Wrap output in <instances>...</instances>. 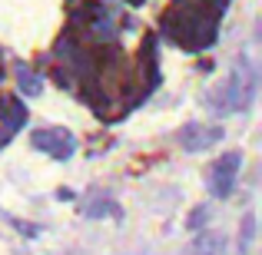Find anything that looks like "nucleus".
Wrapping results in <instances>:
<instances>
[{"label": "nucleus", "instance_id": "10", "mask_svg": "<svg viewBox=\"0 0 262 255\" xmlns=\"http://www.w3.org/2000/svg\"><path fill=\"white\" fill-rule=\"evenodd\" d=\"M116 212H120V209H116V202H93V205L86 209V216L100 219V216H116Z\"/></svg>", "mask_w": 262, "mask_h": 255}, {"label": "nucleus", "instance_id": "1", "mask_svg": "<svg viewBox=\"0 0 262 255\" xmlns=\"http://www.w3.org/2000/svg\"><path fill=\"white\" fill-rule=\"evenodd\" d=\"M216 24L219 13H209V0H176L173 10L163 17V27L173 37V43L186 50H206L209 43H216Z\"/></svg>", "mask_w": 262, "mask_h": 255}, {"label": "nucleus", "instance_id": "9", "mask_svg": "<svg viewBox=\"0 0 262 255\" xmlns=\"http://www.w3.org/2000/svg\"><path fill=\"white\" fill-rule=\"evenodd\" d=\"M252 239H256V216H252V212H249V216H246L243 219V242H239V249H249V245H252Z\"/></svg>", "mask_w": 262, "mask_h": 255}, {"label": "nucleus", "instance_id": "11", "mask_svg": "<svg viewBox=\"0 0 262 255\" xmlns=\"http://www.w3.org/2000/svg\"><path fill=\"white\" fill-rule=\"evenodd\" d=\"M206 219H209V205H203V209H196V212L189 216V229H199Z\"/></svg>", "mask_w": 262, "mask_h": 255}, {"label": "nucleus", "instance_id": "2", "mask_svg": "<svg viewBox=\"0 0 262 255\" xmlns=\"http://www.w3.org/2000/svg\"><path fill=\"white\" fill-rule=\"evenodd\" d=\"M252 100H256V66H252L249 60H243V63L232 70V77L226 80V86H219L206 103L212 106V113L226 116V113H243V109H249Z\"/></svg>", "mask_w": 262, "mask_h": 255}, {"label": "nucleus", "instance_id": "8", "mask_svg": "<svg viewBox=\"0 0 262 255\" xmlns=\"http://www.w3.org/2000/svg\"><path fill=\"white\" fill-rule=\"evenodd\" d=\"M17 83H20V93H24V96H40V93H43L40 77H37V73H30L27 66H20V70H17Z\"/></svg>", "mask_w": 262, "mask_h": 255}, {"label": "nucleus", "instance_id": "5", "mask_svg": "<svg viewBox=\"0 0 262 255\" xmlns=\"http://www.w3.org/2000/svg\"><path fill=\"white\" fill-rule=\"evenodd\" d=\"M223 126H203V123H186L179 129V143H183L186 153H206L223 140Z\"/></svg>", "mask_w": 262, "mask_h": 255}, {"label": "nucleus", "instance_id": "3", "mask_svg": "<svg viewBox=\"0 0 262 255\" xmlns=\"http://www.w3.org/2000/svg\"><path fill=\"white\" fill-rule=\"evenodd\" d=\"M30 143H33V149L53 156V159H70V156L77 153V140H73V133H70V129H60V126L37 129V133L30 136Z\"/></svg>", "mask_w": 262, "mask_h": 255}, {"label": "nucleus", "instance_id": "7", "mask_svg": "<svg viewBox=\"0 0 262 255\" xmlns=\"http://www.w3.org/2000/svg\"><path fill=\"white\" fill-rule=\"evenodd\" d=\"M0 120L7 123V129H20L27 123V106L20 100H7V96H0Z\"/></svg>", "mask_w": 262, "mask_h": 255}, {"label": "nucleus", "instance_id": "6", "mask_svg": "<svg viewBox=\"0 0 262 255\" xmlns=\"http://www.w3.org/2000/svg\"><path fill=\"white\" fill-rule=\"evenodd\" d=\"M226 252V239L219 232H199V239L189 245V255H223Z\"/></svg>", "mask_w": 262, "mask_h": 255}, {"label": "nucleus", "instance_id": "4", "mask_svg": "<svg viewBox=\"0 0 262 255\" xmlns=\"http://www.w3.org/2000/svg\"><path fill=\"white\" fill-rule=\"evenodd\" d=\"M239 166H243V153H226L212 163L209 169V192L216 199H226L232 189H236V176H239Z\"/></svg>", "mask_w": 262, "mask_h": 255}]
</instances>
